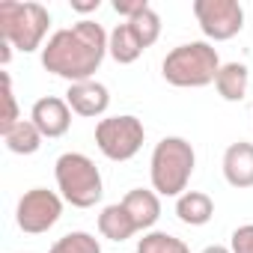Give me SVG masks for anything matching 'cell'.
I'll list each match as a JSON object with an SVG mask.
<instances>
[{
    "label": "cell",
    "mask_w": 253,
    "mask_h": 253,
    "mask_svg": "<svg viewBox=\"0 0 253 253\" xmlns=\"http://www.w3.org/2000/svg\"><path fill=\"white\" fill-rule=\"evenodd\" d=\"M176 217L185 226H206L214 217V200L206 191H185L176 200Z\"/></svg>",
    "instance_id": "4fadbf2b"
},
{
    "label": "cell",
    "mask_w": 253,
    "mask_h": 253,
    "mask_svg": "<svg viewBox=\"0 0 253 253\" xmlns=\"http://www.w3.org/2000/svg\"><path fill=\"white\" fill-rule=\"evenodd\" d=\"M60 197L75 209H92L104 197V182L95 161L84 152H63L54 164Z\"/></svg>",
    "instance_id": "5b68a950"
},
{
    "label": "cell",
    "mask_w": 253,
    "mask_h": 253,
    "mask_svg": "<svg viewBox=\"0 0 253 253\" xmlns=\"http://www.w3.org/2000/svg\"><path fill=\"white\" fill-rule=\"evenodd\" d=\"M220 57H217V48L211 42H185V45H176L164 63H161V75L170 86H179V89H200V86H209L214 84L217 72H220Z\"/></svg>",
    "instance_id": "3957f363"
},
{
    "label": "cell",
    "mask_w": 253,
    "mask_h": 253,
    "mask_svg": "<svg viewBox=\"0 0 253 253\" xmlns=\"http://www.w3.org/2000/svg\"><path fill=\"white\" fill-rule=\"evenodd\" d=\"M197 167V152L185 137H161L152 149L149 179L158 197H182L191 185Z\"/></svg>",
    "instance_id": "7a4b0ae2"
},
{
    "label": "cell",
    "mask_w": 253,
    "mask_h": 253,
    "mask_svg": "<svg viewBox=\"0 0 253 253\" xmlns=\"http://www.w3.org/2000/svg\"><path fill=\"white\" fill-rule=\"evenodd\" d=\"M63 197L48 188H30L15 206V223L27 235H42L63 217Z\"/></svg>",
    "instance_id": "ba28073f"
},
{
    "label": "cell",
    "mask_w": 253,
    "mask_h": 253,
    "mask_svg": "<svg viewBox=\"0 0 253 253\" xmlns=\"http://www.w3.org/2000/svg\"><path fill=\"white\" fill-rule=\"evenodd\" d=\"M107 39H110V33H104V27L98 21L81 18L78 24L57 30L45 42L42 66H45V72H51L69 84L92 81L107 57Z\"/></svg>",
    "instance_id": "6da1fadb"
},
{
    "label": "cell",
    "mask_w": 253,
    "mask_h": 253,
    "mask_svg": "<svg viewBox=\"0 0 253 253\" xmlns=\"http://www.w3.org/2000/svg\"><path fill=\"white\" fill-rule=\"evenodd\" d=\"M51 27V12L33 0H3L0 3V39L9 42L21 54H33L45 48V36Z\"/></svg>",
    "instance_id": "277c9868"
},
{
    "label": "cell",
    "mask_w": 253,
    "mask_h": 253,
    "mask_svg": "<svg viewBox=\"0 0 253 253\" xmlns=\"http://www.w3.org/2000/svg\"><path fill=\"white\" fill-rule=\"evenodd\" d=\"M229 250L232 253H253V223L235 226L229 235Z\"/></svg>",
    "instance_id": "7402d4cb"
},
{
    "label": "cell",
    "mask_w": 253,
    "mask_h": 253,
    "mask_svg": "<svg viewBox=\"0 0 253 253\" xmlns=\"http://www.w3.org/2000/svg\"><path fill=\"white\" fill-rule=\"evenodd\" d=\"M125 209H128L137 232H152V226L158 223L161 217V197L152 191V188H131L119 200Z\"/></svg>",
    "instance_id": "7c38bea8"
},
{
    "label": "cell",
    "mask_w": 253,
    "mask_h": 253,
    "mask_svg": "<svg viewBox=\"0 0 253 253\" xmlns=\"http://www.w3.org/2000/svg\"><path fill=\"white\" fill-rule=\"evenodd\" d=\"M30 119H33L36 128L42 131V137L57 140V137L69 134V128H72V107L60 95H45V98H39L33 104Z\"/></svg>",
    "instance_id": "9c48e42d"
},
{
    "label": "cell",
    "mask_w": 253,
    "mask_h": 253,
    "mask_svg": "<svg viewBox=\"0 0 253 253\" xmlns=\"http://www.w3.org/2000/svg\"><path fill=\"white\" fill-rule=\"evenodd\" d=\"M146 140L143 122L131 113H119V116H104L95 125V146L107 161H131Z\"/></svg>",
    "instance_id": "8992f818"
},
{
    "label": "cell",
    "mask_w": 253,
    "mask_h": 253,
    "mask_svg": "<svg viewBox=\"0 0 253 253\" xmlns=\"http://www.w3.org/2000/svg\"><path fill=\"white\" fill-rule=\"evenodd\" d=\"M200 253H232L229 247H223V244H209V247H203Z\"/></svg>",
    "instance_id": "484cf974"
},
{
    "label": "cell",
    "mask_w": 253,
    "mask_h": 253,
    "mask_svg": "<svg viewBox=\"0 0 253 253\" xmlns=\"http://www.w3.org/2000/svg\"><path fill=\"white\" fill-rule=\"evenodd\" d=\"M0 98H3V113H0V134H6L9 128L21 122V113H18V98H15V89H12V78L9 72H0Z\"/></svg>",
    "instance_id": "44dd1931"
},
{
    "label": "cell",
    "mask_w": 253,
    "mask_h": 253,
    "mask_svg": "<svg viewBox=\"0 0 253 253\" xmlns=\"http://www.w3.org/2000/svg\"><path fill=\"white\" fill-rule=\"evenodd\" d=\"M42 131L33 125V119H21L15 128H9L6 134H3V143H6V149L12 152V155H33V152H39L42 149Z\"/></svg>",
    "instance_id": "e0dca14e"
},
{
    "label": "cell",
    "mask_w": 253,
    "mask_h": 253,
    "mask_svg": "<svg viewBox=\"0 0 253 253\" xmlns=\"http://www.w3.org/2000/svg\"><path fill=\"white\" fill-rule=\"evenodd\" d=\"M98 232L107 241H128L131 235H137V226L122 203H110L98 214Z\"/></svg>",
    "instance_id": "5bb4252c"
},
{
    "label": "cell",
    "mask_w": 253,
    "mask_h": 253,
    "mask_svg": "<svg viewBox=\"0 0 253 253\" xmlns=\"http://www.w3.org/2000/svg\"><path fill=\"white\" fill-rule=\"evenodd\" d=\"M48 253H101V241L92 232L75 229V232H66L63 238H57Z\"/></svg>",
    "instance_id": "ffe728a7"
},
{
    "label": "cell",
    "mask_w": 253,
    "mask_h": 253,
    "mask_svg": "<svg viewBox=\"0 0 253 253\" xmlns=\"http://www.w3.org/2000/svg\"><path fill=\"white\" fill-rule=\"evenodd\" d=\"M137 253H191V247L170 232L152 229V232H143V238L137 241Z\"/></svg>",
    "instance_id": "d6986e66"
},
{
    "label": "cell",
    "mask_w": 253,
    "mask_h": 253,
    "mask_svg": "<svg viewBox=\"0 0 253 253\" xmlns=\"http://www.w3.org/2000/svg\"><path fill=\"white\" fill-rule=\"evenodd\" d=\"M98 6H101V0H72V9L81 12V15H86V12H98Z\"/></svg>",
    "instance_id": "cb8c5ba5"
},
{
    "label": "cell",
    "mask_w": 253,
    "mask_h": 253,
    "mask_svg": "<svg viewBox=\"0 0 253 253\" xmlns=\"http://www.w3.org/2000/svg\"><path fill=\"white\" fill-rule=\"evenodd\" d=\"M143 6H149L146 3V0H113V12L116 15H122L125 21H128V18H134Z\"/></svg>",
    "instance_id": "603a6c76"
},
{
    "label": "cell",
    "mask_w": 253,
    "mask_h": 253,
    "mask_svg": "<svg viewBox=\"0 0 253 253\" xmlns=\"http://www.w3.org/2000/svg\"><path fill=\"white\" fill-rule=\"evenodd\" d=\"M250 86V72L244 63H223L217 78H214V89L223 101H241L247 95Z\"/></svg>",
    "instance_id": "9a60e30c"
},
{
    "label": "cell",
    "mask_w": 253,
    "mask_h": 253,
    "mask_svg": "<svg viewBox=\"0 0 253 253\" xmlns=\"http://www.w3.org/2000/svg\"><path fill=\"white\" fill-rule=\"evenodd\" d=\"M9 60H12V45L0 39V63H3V66H9Z\"/></svg>",
    "instance_id": "d4e9b609"
},
{
    "label": "cell",
    "mask_w": 253,
    "mask_h": 253,
    "mask_svg": "<svg viewBox=\"0 0 253 253\" xmlns=\"http://www.w3.org/2000/svg\"><path fill=\"white\" fill-rule=\"evenodd\" d=\"M125 24L134 30V36L140 39L143 48H152V45L161 39V15H158L152 6H143L134 18H128Z\"/></svg>",
    "instance_id": "ac0fdd59"
},
{
    "label": "cell",
    "mask_w": 253,
    "mask_h": 253,
    "mask_svg": "<svg viewBox=\"0 0 253 253\" xmlns=\"http://www.w3.org/2000/svg\"><path fill=\"white\" fill-rule=\"evenodd\" d=\"M66 101H69L72 113L86 116V119H98L110 107V89L101 81H95V78L92 81H81V84H69Z\"/></svg>",
    "instance_id": "30bf717a"
},
{
    "label": "cell",
    "mask_w": 253,
    "mask_h": 253,
    "mask_svg": "<svg viewBox=\"0 0 253 253\" xmlns=\"http://www.w3.org/2000/svg\"><path fill=\"white\" fill-rule=\"evenodd\" d=\"M146 48L140 45V39L134 36V30L128 27V24H116L113 30H110V39H107V54L119 63V66H131V63H137L140 60V54H143Z\"/></svg>",
    "instance_id": "2e32d148"
},
{
    "label": "cell",
    "mask_w": 253,
    "mask_h": 253,
    "mask_svg": "<svg viewBox=\"0 0 253 253\" xmlns=\"http://www.w3.org/2000/svg\"><path fill=\"white\" fill-rule=\"evenodd\" d=\"M194 18L211 42H229L244 30V6L238 0H194Z\"/></svg>",
    "instance_id": "52a82bcc"
},
{
    "label": "cell",
    "mask_w": 253,
    "mask_h": 253,
    "mask_svg": "<svg viewBox=\"0 0 253 253\" xmlns=\"http://www.w3.org/2000/svg\"><path fill=\"white\" fill-rule=\"evenodd\" d=\"M220 170H223V179L229 188H238V191L253 188V143H247V140L229 143L223 152Z\"/></svg>",
    "instance_id": "8fae6325"
}]
</instances>
